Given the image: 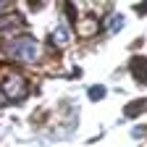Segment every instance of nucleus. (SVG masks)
I'll list each match as a JSON object with an SVG mask.
<instances>
[{"label":"nucleus","instance_id":"nucleus-1","mask_svg":"<svg viewBox=\"0 0 147 147\" xmlns=\"http://www.w3.org/2000/svg\"><path fill=\"white\" fill-rule=\"evenodd\" d=\"M3 55H8L11 61L16 63H26V66H37L42 61V45L34 40L32 34H21V37H13V40L3 42Z\"/></svg>","mask_w":147,"mask_h":147},{"label":"nucleus","instance_id":"nucleus-2","mask_svg":"<svg viewBox=\"0 0 147 147\" xmlns=\"http://www.w3.org/2000/svg\"><path fill=\"white\" fill-rule=\"evenodd\" d=\"M0 92L5 95L8 102H24L29 97V82L24 76H18V74H11V76L0 84Z\"/></svg>","mask_w":147,"mask_h":147},{"label":"nucleus","instance_id":"nucleus-3","mask_svg":"<svg viewBox=\"0 0 147 147\" xmlns=\"http://www.w3.org/2000/svg\"><path fill=\"white\" fill-rule=\"evenodd\" d=\"M129 71H131L137 84H147V58L144 55H134L131 63H129Z\"/></svg>","mask_w":147,"mask_h":147},{"label":"nucleus","instance_id":"nucleus-4","mask_svg":"<svg viewBox=\"0 0 147 147\" xmlns=\"http://www.w3.org/2000/svg\"><path fill=\"white\" fill-rule=\"evenodd\" d=\"M18 26H24V16L21 13H0V34H5L8 29L16 34Z\"/></svg>","mask_w":147,"mask_h":147},{"label":"nucleus","instance_id":"nucleus-5","mask_svg":"<svg viewBox=\"0 0 147 147\" xmlns=\"http://www.w3.org/2000/svg\"><path fill=\"white\" fill-rule=\"evenodd\" d=\"M50 40H53V45H58V47H66V45L71 42V29H68L66 24H58V26L53 29V37H50Z\"/></svg>","mask_w":147,"mask_h":147},{"label":"nucleus","instance_id":"nucleus-6","mask_svg":"<svg viewBox=\"0 0 147 147\" xmlns=\"http://www.w3.org/2000/svg\"><path fill=\"white\" fill-rule=\"evenodd\" d=\"M147 110V100L144 97H139V100H131L126 108H123V118H134V116H139V113H144Z\"/></svg>","mask_w":147,"mask_h":147},{"label":"nucleus","instance_id":"nucleus-7","mask_svg":"<svg viewBox=\"0 0 147 147\" xmlns=\"http://www.w3.org/2000/svg\"><path fill=\"white\" fill-rule=\"evenodd\" d=\"M108 95V89L102 87V84H95V87H89V92H87V97L92 100V102H97V100H102Z\"/></svg>","mask_w":147,"mask_h":147},{"label":"nucleus","instance_id":"nucleus-8","mask_svg":"<svg viewBox=\"0 0 147 147\" xmlns=\"http://www.w3.org/2000/svg\"><path fill=\"white\" fill-rule=\"evenodd\" d=\"M123 21H126V18H123V16H121V13H116V16H113V18H110V24H108V26H105V32H108V34H113V32H118V29H121V26H123Z\"/></svg>","mask_w":147,"mask_h":147},{"label":"nucleus","instance_id":"nucleus-9","mask_svg":"<svg viewBox=\"0 0 147 147\" xmlns=\"http://www.w3.org/2000/svg\"><path fill=\"white\" fill-rule=\"evenodd\" d=\"M11 5H13V0H0V13H8Z\"/></svg>","mask_w":147,"mask_h":147},{"label":"nucleus","instance_id":"nucleus-10","mask_svg":"<svg viewBox=\"0 0 147 147\" xmlns=\"http://www.w3.org/2000/svg\"><path fill=\"white\" fill-rule=\"evenodd\" d=\"M8 105V100H5V95H3V92H0V108H5Z\"/></svg>","mask_w":147,"mask_h":147},{"label":"nucleus","instance_id":"nucleus-11","mask_svg":"<svg viewBox=\"0 0 147 147\" xmlns=\"http://www.w3.org/2000/svg\"><path fill=\"white\" fill-rule=\"evenodd\" d=\"M139 13H147V3H142V5H139Z\"/></svg>","mask_w":147,"mask_h":147}]
</instances>
